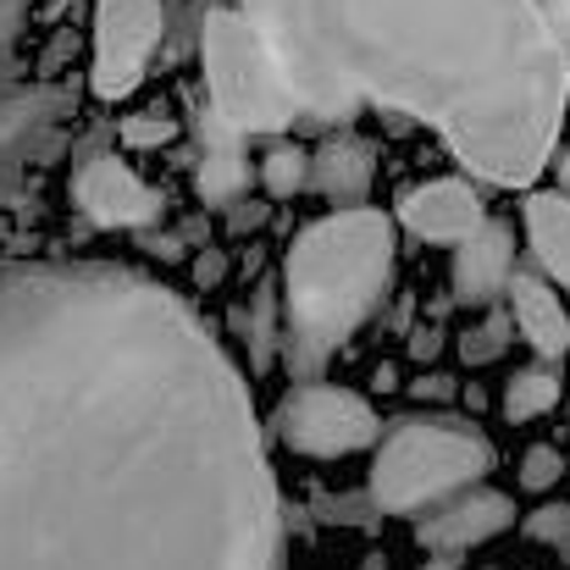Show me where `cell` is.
Here are the masks:
<instances>
[{
  "label": "cell",
  "mask_w": 570,
  "mask_h": 570,
  "mask_svg": "<svg viewBox=\"0 0 570 570\" xmlns=\"http://www.w3.org/2000/svg\"><path fill=\"white\" fill-rule=\"evenodd\" d=\"M0 570H283L244 372L156 277L0 266Z\"/></svg>",
  "instance_id": "obj_1"
},
{
  "label": "cell",
  "mask_w": 570,
  "mask_h": 570,
  "mask_svg": "<svg viewBox=\"0 0 570 570\" xmlns=\"http://www.w3.org/2000/svg\"><path fill=\"white\" fill-rule=\"evenodd\" d=\"M238 11L305 128L377 100L438 128L499 189H527L554 161L570 39L549 0H238Z\"/></svg>",
  "instance_id": "obj_2"
},
{
  "label": "cell",
  "mask_w": 570,
  "mask_h": 570,
  "mask_svg": "<svg viewBox=\"0 0 570 570\" xmlns=\"http://www.w3.org/2000/svg\"><path fill=\"white\" fill-rule=\"evenodd\" d=\"M393 277V222L372 205H338L311 222L283 255V361L322 377L327 361L377 316Z\"/></svg>",
  "instance_id": "obj_3"
},
{
  "label": "cell",
  "mask_w": 570,
  "mask_h": 570,
  "mask_svg": "<svg viewBox=\"0 0 570 570\" xmlns=\"http://www.w3.org/2000/svg\"><path fill=\"white\" fill-rule=\"evenodd\" d=\"M372 449L366 499L377 515H421L493 471V443L460 415H399Z\"/></svg>",
  "instance_id": "obj_4"
},
{
  "label": "cell",
  "mask_w": 570,
  "mask_h": 570,
  "mask_svg": "<svg viewBox=\"0 0 570 570\" xmlns=\"http://www.w3.org/2000/svg\"><path fill=\"white\" fill-rule=\"evenodd\" d=\"M199 61H205L210 111L222 122H233L238 134H288V128H299V106H294L272 50L261 45V33L249 28L244 11L210 6L199 17Z\"/></svg>",
  "instance_id": "obj_5"
},
{
  "label": "cell",
  "mask_w": 570,
  "mask_h": 570,
  "mask_svg": "<svg viewBox=\"0 0 570 570\" xmlns=\"http://www.w3.org/2000/svg\"><path fill=\"white\" fill-rule=\"evenodd\" d=\"M272 432H277L294 454L338 460V454L372 449L382 421L361 393L333 387V382H322V377H305L294 393H283V404H277V415H272Z\"/></svg>",
  "instance_id": "obj_6"
},
{
  "label": "cell",
  "mask_w": 570,
  "mask_h": 570,
  "mask_svg": "<svg viewBox=\"0 0 570 570\" xmlns=\"http://www.w3.org/2000/svg\"><path fill=\"white\" fill-rule=\"evenodd\" d=\"M167 33L161 0H95V95L128 100Z\"/></svg>",
  "instance_id": "obj_7"
},
{
  "label": "cell",
  "mask_w": 570,
  "mask_h": 570,
  "mask_svg": "<svg viewBox=\"0 0 570 570\" xmlns=\"http://www.w3.org/2000/svg\"><path fill=\"white\" fill-rule=\"evenodd\" d=\"M510 527H515V499H510V493H493V488H482V482H471V488L438 499L432 510H421L415 543H421L426 554L460 560V554H471L476 543H488V538H499V532H510Z\"/></svg>",
  "instance_id": "obj_8"
},
{
  "label": "cell",
  "mask_w": 570,
  "mask_h": 570,
  "mask_svg": "<svg viewBox=\"0 0 570 570\" xmlns=\"http://www.w3.org/2000/svg\"><path fill=\"white\" fill-rule=\"evenodd\" d=\"M72 199L95 227H150L161 216V194L117 156H89L72 173Z\"/></svg>",
  "instance_id": "obj_9"
},
{
  "label": "cell",
  "mask_w": 570,
  "mask_h": 570,
  "mask_svg": "<svg viewBox=\"0 0 570 570\" xmlns=\"http://www.w3.org/2000/svg\"><path fill=\"white\" fill-rule=\"evenodd\" d=\"M510 272H515V227L499 222V216H482V222L454 244V272H449L454 299H460L465 311H488V305L504 294Z\"/></svg>",
  "instance_id": "obj_10"
},
{
  "label": "cell",
  "mask_w": 570,
  "mask_h": 570,
  "mask_svg": "<svg viewBox=\"0 0 570 570\" xmlns=\"http://www.w3.org/2000/svg\"><path fill=\"white\" fill-rule=\"evenodd\" d=\"M482 199L471 184L460 178H432V184H415L399 199V222L415 233V238H432V244H460L476 222H482Z\"/></svg>",
  "instance_id": "obj_11"
},
{
  "label": "cell",
  "mask_w": 570,
  "mask_h": 570,
  "mask_svg": "<svg viewBox=\"0 0 570 570\" xmlns=\"http://www.w3.org/2000/svg\"><path fill=\"white\" fill-rule=\"evenodd\" d=\"M249 134H238L233 122H222L210 106L199 111V173L194 184L210 205H233L238 194L249 189V150H244Z\"/></svg>",
  "instance_id": "obj_12"
},
{
  "label": "cell",
  "mask_w": 570,
  "mask_h": 570,
  "mask_svg": "<svg viewBox=\"0 0 570 570\" xmlns=\"http://www.w3.org/2000/svg\"><path fill=\"white\" fill-rule=\"evenodd\" d=\"M504 294H510V305H515V327H521V338H527L543 361H566L570 316H566V305H560V294H554L538 272H521V266L510 272Z\"/></svg>",
  "instance_id": "obj_13"
},
{
  "label": "cell",
  "mask_w": 570,
  "mask_h": 570,
  "mask_svg": "<svg viewBox=\"0 0 570 570\" xmlns=\"http://www.w3.org/2000/svg\"><path fill=\"white\" fill-rule=\"evenodd\" d=\"M372 173H377V150L355 134H333L316 156H311V189L333 205H366L372 194Z\"/></svg>",
  "instance_id": "obj_14"
},
{
  "label": "cell",
  "mask_w": 570,
  "mask_h": 570,
  "mask_svg": "<svg viewBox=\"0 0 570 570\" xmlns=\"http://www.w3.org/2000/svg\"><path fill=\"white\" fill-rule=\"evenodd\" d=\"M527 238H532V255L543 261V272L560 277V288L570 294V189L527 199Z\"/></svg>",
  "instance_id": "obj_15"
},
{
  "label": "cell",
  "mask_w": 570,
  "mask_h": 570,
  "mask_svg": "<svg viewBox=\"0 0 570 570\" xmlns=\"http://www.w3.org/2000/svg\"><path fill=\"white\" fill-rule=\"evenodd\" d=\"M56 111H67V95L61 89H17V95H0V156H17L22 139L33 128H45Z\"/></svg>",
  "instance_id": "obj_16"
},
{
  "label": "cell",
  "mask_w": 570,
  "mask_h": 570,
  "mask_svg": "<svg viewBox=\"0 0 570 570\" xmlns=\"http://www.w3.org/2000/svg\"><path fill=\"white\" fill-rule=\"evenodd\" d=\"M554 404H560V372H554V361L515 372L510 387H504V415H510V421H538V415H549Z\"/></svg>",
  "instance_id": "obj_17"
},
{
  "label": "cell",
  "mask_w": 570,
  "mask_h": 570,
  "mask_svg": "<svg viewBox=\"0 0 570 570\" xmlns=\"http://www.w3.org/2000/svg\"><path fill=\"white\" fill-rule=\"evenodd\" d=\"M305 178H311V150H299V145H277V150H266V161H261V184L272 199H294V194L305 189Z\"/></svg>",
  "instance_id": "obj_18"
},
{
  "label": "cell",
  "mask_w": 570,
  "mask_h": 570,
  "mask_svg": "<svg viewBox=\"0 0 570 570\" xmlns=\"http://www.w3.org/2000/svg\"><path fill=\"white\" fill-rule=\"evenodd\" d=\"M510 338H515V322L488 305V316L460 338V361H465V366H488V361H499V355L510 350Z\"/></svg>",
  "instance_id": "obj_19"
},
{
  "label": "cell",
  "mask_w": 570,
  "mask_h": 570,
  "mask_svg": "<svg viewBox=\"0 0 570 570\" xmlns=\"http://www.w3.org/2000/svg\"><path fill=\"white\" fill-rule=\"evenodd\" d=\"M560 476H566V454H560L554 443H532V449L521 454V488H527V493H549Z\"/></svg>",
  "instance_id": "obj_20"
},
{
  "label": "cell",
  "mask_w": 570,
  "mask_h": 570,
  "mask_svg": "<svg viewBox=\"0 0 570 570\" xmlns=\"http://www.w3.org/2000/svg\"><path fill=\"white\" fill-rule=\"evenodd\" d=\"M527 538L560 549L570 560V504H543V510H532V515H527Z\"/></svg>",
  "instance_id": "obj_21"
},
{
  "label": "cell",
  "mask_w": 570,
  "mask_h": 570,
  "mask_svg": "<svg viewBox=\"0 0 570 570\" xmlns=\"http://www.w3.org/2000/svg\"><path fill=\"white\" fill-rule=\"evenodd\" d=\"M316 510H322V521H344V527H377L382 521L377 504H372L366 493H361V499H350V493H344V499L322 493V499H316Z\"/></svg>",
  "instance_id": "obj_22"
},
{
  "label": "cell",
  "mask_w": 570,
  "mask_h": 570,
  "mask_svg": "<svg viewBox=\"0 0 570 570\" xmlns=\"http://www.w3.org/2000/svg\"><path fill=\"white\" fill-rule=\"evenodd\" d=\"M167 139H178V122L173 117H128L122 122V145H134V150H150V145H167Z\"/></svg>",
  "instance_id": "obj_23"
},
{
  "label": "cell",
  "mask_w": 570,
  "mask_h": 570,
  "mask_svg": "<svg viewBox=\"0 0 570 570\" xmlns=\"http://www.w3.org/2000/svg\"><path fill=\"white\" fill-rule=\"evenodd\" d=\"M22 17H28V0H0V67H6V56H11V39H17Z\"/></svg>",
  "instance_id": "obj_24"
},
{
  "label": "cell",
  "mask_w": 570,
  "mask_h": 570,
  "mask_svg": "<svg viewBox=\"0 0 570 570\" xmlns=\"http://www.w3.org/2000/svg\"><path fill=\"white\" fill-rule=\"evenodd\" d=\"M554 6V17H560V28H566V39H570V0H549Z\"/></svg>",
  "instance_id": "obj_25"
},
{
  "label": "cell",
  "mask_w": 570,
  "mask_h": 570,
  "mask_svg": "<svg viewBox=\"0 0 570 570\" xmlns=\"http://www.w3.org/2000/svg\"><path fill=\"white\" fill-rule=\"evenodd\" d=\"M421 570H460V566H454L449 554H432V560H426V566H421Z\"/></svg>",
  "instance_id": "obj_26"
},
{
  "label": "cell",
  "mask_w": 570,
  "mask_h": 570,
  "mask_svg": "<svg viewBox=\"0 0 570 570\" xmlns=\"http://www.w3.org/2000/svg\"><path fill=\"white\" fill-rule=\"evenodd\" d=\"M361 570H387V560H382V554H366V566Z\"/></svg>",
  "instance_id": "obj_27"
}]
</instances>
